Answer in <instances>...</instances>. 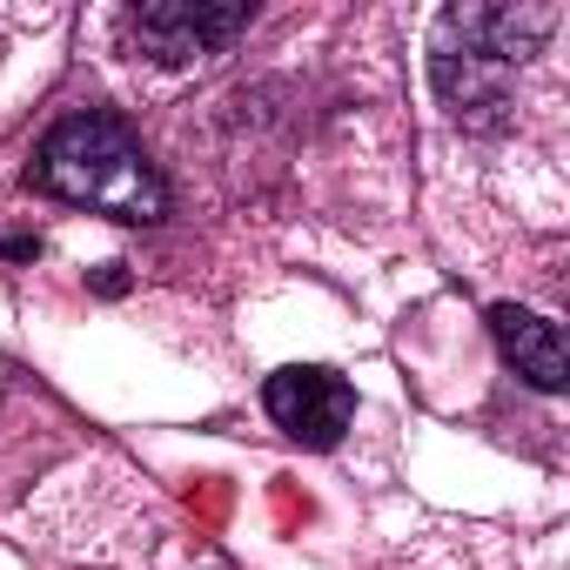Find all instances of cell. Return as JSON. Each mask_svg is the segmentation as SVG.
Masks as SVG:
<instances>
[{"instance_id": "cell-3", "label": "cell", "mask_w": 570, "mask_h": 570, "mask_svg": "<svg viewBox=\"0 0 570 570\" xmlns=\"http://www.w3.org/2000/svg\"><path fill=\"white\" fill-rule=\"evenodd\" d=\"M430 88L450 108V121L470 135H503L517 121V68L497 55H476L450 35L430 41Z\"/></svg>"}, {"instance_id": "cell-7", "label": "cell", "mask_w": 570, "mask_h": 570, "mask_svg": "<svg viewBox=\"0 0 570 570\" xmlns=\"http://www.w3.org/2000/svg\"><path fill=\"white\" fill-rule=\"evenodd\" d=\"M95 289H101V296H121V289H128V275H121V262H108V268L95 275Z\"/></svg>"}, {"instance_id": "cell-6", "label": "cell", "mask_w": 570, "mask_h": 570, "mask_svg": "<svg viewBox=\"0 0 570 570\" xmlns=\"http://www.w3.org/2000/svg\"><path fill=\"white\" fill-rule=\"evenodd\" d=\"M490 336L503 350V363L530 383V390H563L570 383V356H563V330L523 303H497L490 309Z\"/></svg>"}, {"instance_id": "cell-1", "label": "cell", "mask_w": 570, "mask_h": 570, "mask_svg": "<svg viewBox=\"0 0 570 570\" xmlns=\"http://www.w3.org/2000/svg\"><path fill=\"white\" fill-rule=\"evenodd\" d=\"M35 188L115 222H161L168 215V181L148 161V148L128 135L115 115H68L48 128L35 148Z\"/></svg>"}, {"instance_id": "cell-2", "label": "cell", "mask_w": 570, "mask_h": 570, "mask_svg": "<svg viewBox=\"0 0 570 570\" xmlns=\"http://www.w3.org/2000/svg\"><path fill=\"white\" fill-rule=\"evenodd\" d=\"M248 14H255L248 0H148L128 14V35L155 68H195L222 55L248 28Z\"/></svg>"}, {"instance_id": "cell-5", "label": "cell", "mask_w": 570, "mask_h": 570, "mask_svg": "<svg viewBox=\"0 0 570 570\" xmlns=\"http://www.w3.org/2000/svg\"><path fill=\"white\" fill-rule=\"evenodd\" d=\"M436 35L476 48V55H497L510 68H523L550 35H557V8H530V0H470V8H443Z\"/></svg>"}, {"instance_id": "cell-4", "label": "cell", "mask_w": 570, "mask_h": 570, "mask_svg": "<svg viewBox=\"0 0 570 570\" xmlns=\"http://www.w3.org/2000/svg\"><path fill=\"white\" fill-rule=\"evenodd\" d=\"M262 410H268V423L282 436H296L309 450H336L350 416H356V390L330 363H289V370H275L262 383Z\"/></svg>"}]
</instances>
